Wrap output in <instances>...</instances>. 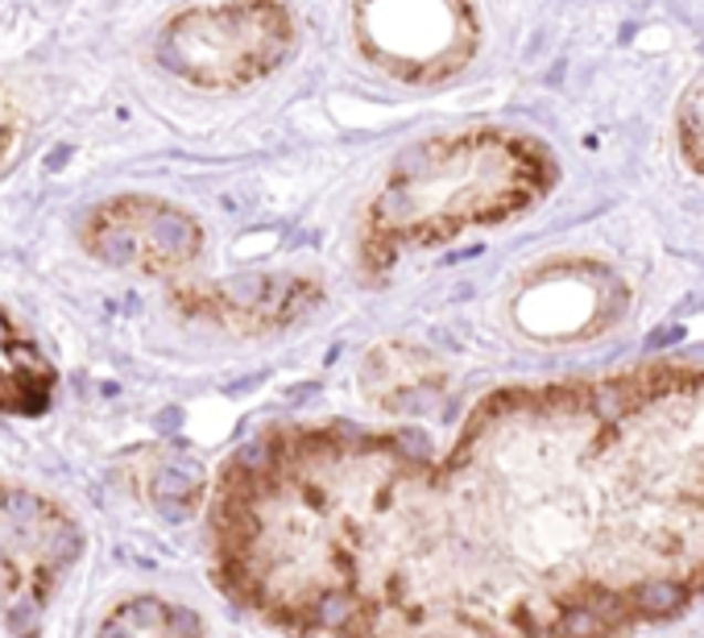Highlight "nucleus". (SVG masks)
Segmentation results:
<instances>
[{
	"instance_id": "nucleus-1",
	"label": "nucleus",
	"mask_w": 704,
	"mask_h": 638,
	"mask_svg": "<svg viewBox=\"0 0 704 638\" xmlns=\"http://www.w3.org/2000/svg\"><path fill=\"white\" fill-rule=\"evenodd\" d=\"M589 394H490L440 452L423 431L274 423L208 506L212 576L291 638H559L597 573Z\"/></svg>"
},
{
	"instance_id": "nucleus-2",
	"label": "nucleus",
	"mask_w": 704,
	"mask_h": 638,
	"mask_svg": "<svg viewBox=\"0 0 704 638\" xmlns=\"http://www.w3.org/2000/svg\"><path fill=\"white\" fill-rule=\"evenodd\" d=\"M71 559L75 526L42 498L0 485V581L9 585V602L42 609Z\"/></svg>"
},
{
	"instance_id": "nucleus-3",
	"label": "nucleus",
	"mask_w": 704,
	"mask_h": 638,
	"mask_svg": "<svg viewBox=\"0 0 704 638\" xmlns=\"http://www.w3.org/2000/svg\"><path fill=\"white\" fill-rule=\"evenodd\" d=\"M54 369L46 357L21 341L9 324V315H0V415H42L50 402Z\"/></svg>"
},
{
	"instance_id": "nucleus-4",
	"label": "nucleus",
	"mask_w": 704,
	"mask_h": 638,
	"mask_svg": "<svg viewBox=\"0 0 704 638\" xmlns=\"http://www.w3.org/2000/svg\"><path fill=\"white\" fill-rule=\"evenodd\" d=\"M99 638H208V630L187 606L162 597H133L104 618Z\"/></svg>"
},
{
	"instance_id": "nucleus-5",
	"label": "nucleus",
	"mask_w": 704,
	"mask_h": 638,
	"mask_svg": "<svg viewBox=\"0 0 704 638\" xmlns=\"http://www.w3.org/2000/svg\"><path fill=\"white\" fill-rule=\"evenodd\" d=\"M630 602L639 606V614L647 618H672L675 609H684L689 589L680 581H642L639 589L630 593Z\"/></svg>"
},
{
	"instance_id": "nucleus-6",
	"label": "nucleus",
	"mask_w": 704,
	"mask_h": 638,
	"mask_svg": "<svg viewBox=\"0 0 704 638\" xmlns=\"http://www.w3.org/2000/svg\"><path fill=\"white\" fill-rule=\"evenodd\" d=\"M630 407H634V390L626 381H601L589 390V410L597 423L622 427L630 419Z\"/></svg>"
},
{
	"instance_id": "nucleus-7",
	"label": "nucleus",
	"mask_w": 704,
	"mask_h": 638,
	"mask_svg": "<svg viewBox=\"0 0 704 638\" xmlns=\"http://www.w3.org/2000/svg\"><path fill=\"white\" fill-rule=\"evenodd\" d=\"M680 336H684V327H663V332H655V336L647 341V348L655 353V348H663V344H675Z\"/></svg>"
},
{
	"instance_id": "nucleus-8",
	"label": "nucleus",
	"mask_w": 704,
	"mask_h": 638,
	"mask_svg": "<svg viewBox=\"0 0 704 638\" xmlns=\"http://www.w3.org/2000/svg\"><path fill=\"white\" fill-rule=\"evenodd\" d=\"M66 154H71V149H54V158H50V166H54V170H59V166L66 163Z\"/></svg>"
}]
</instances>
